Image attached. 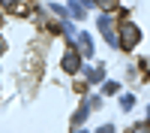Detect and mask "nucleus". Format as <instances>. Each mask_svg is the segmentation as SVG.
<instances>
[{
  "mask_svg": "<svg viewBox=\"0 0 150 133\" xmlns=\"http://www.w3.org/2000/svg\"><path fill=\"white\" fill-rule=\"evenodd\" d=\"M138 42H141V30L135 27V24H129V21L120 24V48L123 52H132Z\"/></svg>",
  "mask_w": 150,
  "mask_h": 133,
  "instance_id": "1",
  "label": "nucleus"
},
{
  "mask_svg": "<svg viewBox=\"0 0 150 133\" xmlns=\"http://www.w3.org/2000/svg\"><path fill=\"white\" fill-rule=\"evenodd\" d=\"M96 24H99V30H102V36H105V40H108L111 45H120V36L114 33V18H111V15H102V18H99Z\"/></svg>",
  "mask_w": 150,
  "mask_h": 133,
  "instance_id": "2",
  "label": "nucleus"
},
{
  "mask_svg": "<svg viewBox=\"0 0 150 133\" xmlns=\"http://www.w3.org/2000/svg\"><path fill=\"white\" fill-rule=\"evenodd\" d=\"M81 70V55H75V48L72 52L63 55V73H78Z\"/></svg>",
  "mask_w": 150,
  "mask_h": 133,
  "instance_id": "3",
  "label": "nucleus"
},
{
  "mask_svg": "<svg viewBox=\"0 0 150 133\" xmlns=\"http://www.w3.org/2000/svg\"><path fill=\"white\" fill-rule=\"evenodd\" d=\"M78 55H84V58L93 55V40H90V33H78Z\"/></svg>",
  "mask_w": 150,
  "mask_h": 133,
  "instance_id": "4",
  "label": "nucleus"
},
{
  "mask_svg": "<svg viewBox=\"0 0 150 133\" xmlns=\"http://www.w3.org/2000/svg\"><path fill=\"white\" fill-rule=\"evenodd\" d=\"M93 106H96V100H84V103H81V109H78V112H75V118H72V121H75V127H81V124H84V118H87V112H90Z\"/></svg>",
  "mask_w": 150,
  "mask_h": 133,
  "instance_id": "5",
  "label": "nucleus"
},
{
  "mask_svg": "<svg viewBox=\"0 0 150 133\" xmlns=\"http://www.w3.org/2000/svg\"><path fill=\"white\" fill-rule=\"evenodd\" d=\"M12 12H15V15H27V12L33 9V3L30 0H12V6H9Z\"/></svg>",
  "mask_w": 150,
  "mask_h": 133,
  "instance_id": "6",
  "label": "nucleus"
},
{
  "mask_svg": "<svg viewBox=\"0 0 150 133\" xmlns=\"http://www.w3.org/2000/svg\"><path fill=\"white\" fill-rule=\"evenodd\" d=\"M132 106H135V97H132V94H123V97H120V109H123V112H129Z\"/></svg>",
  "mask_w": 150,
  "mask_h": 133,
  "instance_id": "7",
  "label": "nucleus"
},
{
  "mask_svg": "<svg viewBox=\"0 0 150 133\" xmlns=\"http://www.w3.org/2000/svg\"><path fill=\"white\" fill-rule=\"evenodd\" d=\"M69 12H72L75 18H84V6L78 3V0H69Z\"/></svg>",
  "mask_w": 150,
  "mask_h": 133,
  "instance_id": "8",
  "label": "nucleus"
},
{
  "mask_svg": "<svg viewBox=\"0 0 150 133\" xmlns=\"http://www.w3.org/2000/svg\"><path fill=\"white\" fill-rule=\"evenodd\" d=\"M102 76H105L102 67H99V70H87V82H102Z\"/></svg>",
  "mask_w": 150,
  "mask_h": 133,
  "instance_id": "9",
  "label": "nucleus"
},
{
  "mask_svg": "<svg viewBox=\"0 0 150 133\" xmlns=\"http://www.w3.org/2000/svg\"><path fill=\"white\" fill-rule=\"evenodd\" d=\"M96 3L102 6V9H108V12H111V9H117V3H120V0H96Z\"/></svg>",
  "mask_w": 150,
  "mask_h": 133,
  "instance_id": "10",
  "label": "nucleus"
},
{
  "mask_svg": "<svg viewBox=\"0 0 150 133\" xmlns=\"http://www.w3.org/2000/svg\"><path fill=\"white\" fill-rule=\"evenodd\" d=\"M132 133H150V124H138V127H132Z\"/></svg>",
  "mask_w": 150,
  "mask_h": 133,
  "instance_id": "11",
  "label": "nucleus"
},
{
  "mask_svg": "<svg viewBox=\"0 0 150 133\" xmlns=\"http://www.w3.org/2000/svg\"><path fill=\"white\" fill-rule=\"evenodd\" d=\"M78 3H81L84 9H90V6H96V0H78Z\"/></svg>",
  "mask_w": 150,
  "mask_h": 133,
  "instance_id": "12",
  "label": "nucleus"
},
{
  "mask_svg": "<svg viewBox=\"0 0 150 133\" xmlns=\"http://www.w3.org/2000/svg\"><path fill=\"white\" fill-rule=\"evenodd\" d=\"M96 133H114V127H111V124H105V127H99Z\"/></svg>",
  "mask_w": 150,
  "mask_h": 133,
  "instance_id": "13",
  "label": "nucleus"
},
{
  "mask_svg": "<svg viewBox=\"0 0 150 133\" xmlns=\"http://www.w3.org/2000/svg\"><path fill=\"white\" fill-rule=\"evenodd\" d=\"M0 6H12V0H0Z\"/></svg>",
  "mask_w": 150,
  "mask_h": 133,
  "instance_id": "14",
  "label": "nucleus"
},
{
  "mask_svg": "<svg viewBox=\"0 0 150 133\" xmlns=\"http://www.w3.org/2000/svg\"><path fill=\"white\" fill-rule=\"evenodd\" d=\"M0 52H3V40H0Z\"/></svg>",
  "mask_w": 150,
  "mask_h": 133,
  "instance_id": "15",
  "label": "nucleus"
},
{
  "mask_svg": "<svg viewBox=\"0 0 150 133\" xmlns=\"http://www.w3.org/2000/svg\"><path fill=\"white\" fill-rule=\"evenodd\" d=\"M75 133H84V130H81V127H78V130H75Z\"/></svg>",
  "mask_w": 150,
  "mask_h": 133,
  "instance_id": "16",
  "label": "nucleus"
}]
</instances>
